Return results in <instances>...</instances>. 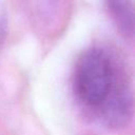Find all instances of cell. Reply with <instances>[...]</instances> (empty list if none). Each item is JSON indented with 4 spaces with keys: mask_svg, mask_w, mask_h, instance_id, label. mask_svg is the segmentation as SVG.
<instances>
[{
    "mask_svg": "<svg viewBox=\"0 0 135 135\" xmlns=\"http://www.w3.org/2000/svg\"><path fill=\"white\" fill-rule=\"evenodd\" d=\"M73 92L89 114L109 127H122L132 117V94L126 75L105 49L91 47L78 57Z\"/></svg>",
    "mask_w": 135,
    "mask_h": 135,
    "instance_id": "6da1fadb",
    "label": "cell"
},
{
    "mask_svg": "<svg viewBox=\"0 0 135 135\" xmlns=\"http://www.w3.org/2000/svg\"><path fill=\"white\" fill-rule=\"evenodd\" d=\"M107 6L118 30L124 36H132L134 18L131 0H107Z\"/></svg>",
    "mask_w": 135,
    "mask_h": 135,
    "instance_id": "7a4b0ae2",
    "label": "cell"
},
{
    "mask_svg": "<svg viewBox=\"0 0 135 135\" xmlns=\"http://www.w3.org/2000/svg\"><path fill=\"white\" fill-rule=\"evenodd\" d=\"M6 27H7V14L6 7L3 0H0V46L3 43V40L6 35Z\"/></svg>",
    "mask_w": 135,
    "mask_h": 135,
    "instance_id": "3957f363",
    "label": "cell"
}]
</instances>
